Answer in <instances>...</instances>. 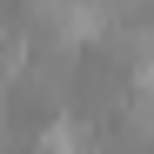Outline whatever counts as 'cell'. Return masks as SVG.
I'll use <instances>...</instances> for the list:
<instances>
[{
  "label": "cell",
  "mask_w": 154,
  "mask_h": 154,
  "mask_svg": "<svg viewBox=\"0 0 154 154\" xmlns=\"http://www.w3.org/2000/svg\"><path fill=\"white\" fill-rule=\"evenodd\" d=\"M121 127H127V141H134V147H154V94H127L121 100Z\"/></svg>",
  "instance_id": "cell-1"
},
{
  "label": "cell",
  "mask_w": 154,
  "mask_h": 154,
  "mask_svg": "<svg viewBox=\"0 0 154 154\" xmlns=\"http://www.w3.org/2000/svg\"><path fill=\"white\" fill-rule=\"evenodd\" d=\"M134 87H141V94H154V47L134 60Z\"/></svg>",
  "instance_id": "cell-2"
}]
</instances>
